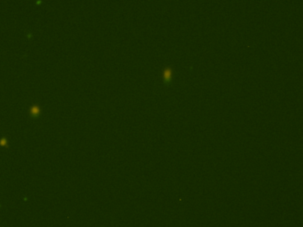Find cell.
Listing matches in <instances>:
<instances>
[{
    "label": "cell",
    "mask_w": 303,
    "mask_h": 227,
    "mask_svg": "<svg viewBox=\"0 0 303 227\" xmlns=\"http://www.w3.org/2000/svg\"><path fill=\"white\" fill-rule=\"evenodd\" d=\"M162 76L164 81L169 82L173 77V69L170 67H166L163 69L162 71Z\"/></svg>",
    "instance_id": "cell-1"
}]
</instances>
